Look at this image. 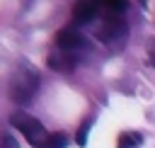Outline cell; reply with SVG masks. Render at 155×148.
I'll return each instance as SVG.
<instances>
[{
	"instance_id": "cell-1",
	"label": "cell",
	"mask_w": 155,
	"mask_h": 148,
	"mask_svg": "<svg viewBox=\"0 0 155 148\" xmlns=\"http://www.w3.org/2000/svg\"><path fill=\"white\" fill-rule=\"evenodd\" d=\"M39 90V73L31 66H19L10 78V97L15 104H29Z\"/></svg>"
},
{
	"instance_id": "cell-12",
	"label": "cell",
	"mask_w": 155,
	"mask_h": 148,
	"mask_svg": "<svg viewBox=\"0 0 155 148\" xmlns=\"http://www.w3.org/2000/svg\"><path fill=\"white\" fill-rule=\"evenodd\" d=\"M148 51H150V61L155 63V39H150V41H148Z\"/></svg>"
},
{
	"instance_id": "cell-2",
	"label": "cell",
	"mask_w": 155,
	"mask_h": 148,
	"mask_svg": "<svg viewBox=\"0 0 155 148\" xmlns=\"http://www.w3.org/2000/svg\"><path fill=\"white\" fill-rule=\"evenodd\" d=\"M10 124L15 126V129H19V133L34 146V148H46V141H48V131H46V126L39 121V119H34L31 114H27V112H12L10 114Z\"/></svg>"
},
{
	"instance_id": "cell-3",
	"label": "cell",
	"mask_w": 155,
	"mask_h": 148,
	"mask_svg": "<svg viewBox=\"0 0 155 148\" xmlns=\"http://www.w3.org/2000/svg\"><path fill=\"white\" fill-rule=\"evenodd\" d=\"M97 12H99V7H97L94 0H78V2L73 5V17H75V22H80V24L92 22V19L97 17Z\"/></svg>"
},
{
	"instance_id": "cell-10",
	"label": "cell",
	"mask_w": 155,
	"mask_h": 148,
	"mask_svg": "<svg viewBox=\"0 0 155 148\" xmlns=\"http://www.w3.org/2000/svg\"><path fill=\"white\" fill-rule=\"evenodd\" d=\"M65 143H68V136H65V131H56V133H51V136H48V141H46V148H65Z\"/></svg>"
},
{
	"instance_id": "cell-4",
	"label": "cell",
	"mask_w": 155,
	"mask_h": 148,
	"mask_svg": "<svg viewBox=\"0 0 155 148\" xmlns=\"http://www.w3.org/2000/svg\"><path fill=\"white\" fill-rule=\"evenodd\" d=\"M56 44H58L61 51H75L78 46H82V36H80L75 29L65 27V29H61V32L56 34Z\"/></svg>"
},
{
	"instance_id": "cell-7",
	"label": "cell",
	"mask_w": 155,
	"mask_h": 148,
	"mask_svg": "<svg viewBox=\"0 0 155 148\" xmlns=\"http://www.w3.org/2000/svg\"><path fill=\"white\" fill-rule=\"evenodd\" d=\"M116 34H119V36L124 34V24H121V22H116V19H107V22H104V27L99 29V36H102V39H114Z\"/></svg>"
},
{
	"instance_id": "cell-9",
	"label": "cell",
	"mask_w": 155,
	"mask_h": 148,
	"mask_svg": "<svg viewBox=\"0 0 155 148\" xmlns=\"http://www.w3.org/2000/svg\"><path fill=\"white\" fill-rule=\"evenodd\" d=\"M90 126H92V116H87V119L80 124L78 133H75V143H78L80 148H85V146H87V133H90Z\"/></svg>"
},
{
	"instance_id": "cell-11",
	"label": "cell",
	"mask_w": 155,
	"mask_h": 148,
	"mask_svg": "<svg viewBox=\"0 0 155 148\" xmlns=\"http://www.w3.org/2000/svg\"><path fill=\"white\" fill-rule=\"evenodd\" d=\"M0 148H19V146H17V141L12 136H2V146Z\"/></svg>"
},
{
	"instance_id": "cell-8",
	"label": "cell",
	"mask_w": 155,
	"mask_h": 148,
	"mask_svg": "<svg viewBox=\"0 0 155 148\" xmlns=\"http://www.w3.org/2000/svg\"><path fill=\"white\" fill-rule=\"evenodd\" d=\"M48 66L53 70H73L75 58L73 56H68V58H63V56H48Z\"/></svg>"
},
{
	"instance_id": "cell-6",
	"label": "cell",
	"mask_w": 155,
	"mask_h": 148,
	"mask_svg": "<svg viewBox=\"0 0 155 148\" xmlns=\"http://www.w3.org/2000/svg\"><path fill=\"white\" fill-rule=\"evenodd\" d=\"M143 146V136L138 131H124L116 138V148H138Z\"/></svg>"
},
{
	"instance_id": "cell-5",
	"label": "cell",
	"mask_w": 155,
	"mask_h": 148,
	"mask_svg": "<svg viewBox=\"0 0 155 148\" xmlns=\"http://www.w3.org/2000/svg\"><path fill=\"white\" fill-rule=\"evenodd\" d=\"M94 2H97L99 12H102L107 19L121 17V15L126 12V7H128V0H94Z\"/></svg>"
}]
</instances>
